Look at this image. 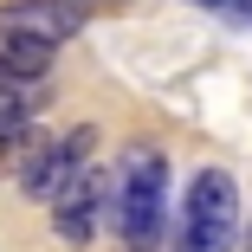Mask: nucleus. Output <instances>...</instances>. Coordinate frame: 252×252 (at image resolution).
Returning <instances> with one entry per match:
<instances>
[{"label":"nucleus","instance_id":"9d476101","mask_svg":"<svg viewBox=\"0 0 252 252\" xmlns=\"http://www.w3.org/2000/svg\"><path fill=\"white\" fill-rule=\"evenodd\" d=\"M246 252H252V233H246Z\"/></svg>","mask_w":252,"mask_h":252},{"label":"nucleus","instance_id":"20e7f679","mask_svg":"<svg viewBox=\"0 0 252 252\" xmlns=\"http://www.w3.org/2000/svg\"><path fill=\"white\" fill-rule=\"evenodd\" d=\"M45 207H52V239L78 252V246H91V239H97V226L110 220V175L84 162V168H78L52 200H45Z\"/></svg>","mask_w":252,"mask_h":252},{"label":"nucleus","instance_id":"1a4fd4ad","mask_svg":"<svg viewBox=\"0 0 252 252\" xmlns=\"http://www.w3.org/2000/svg\"><path fill=\"white\" fill-rule=\"evenodd\" d=\"M84 7H117V0H84Z\"/></svg>","mask_w":252,"mask_h":252},{"label":"nucleus","instance_id":"6e6552de","mask_svg":"<svg viewBox=\"0 0 252 252\" xmlns=\"http://www.w3.org/2000/svg\"><path fill=\"white\" fill-rule=\"evenodd\" d=\"M200 7H220V13H233V20H252V0H200Z\"/></svg>","mask_w":252,"mask_h":252},{"label":"nucleus","instance_id":"423d86ee","mask_svg":"<svg viewBox=\"0 0 252 252\" xmlns=\"http://www.w3.org/2000/svg\"><path fill=\"white\" fill-rule=\"evenodd\" d=\"M45 110V78H7L0 71V149H20Z\"/></svg>","mask_w":252,"mask_h":252},{"label":"nucleus","instance_id":"39448f33","mask_svg":"<svg viewBox=\"0 0 252 252\" xmlns=\"http://www.w3.org/2000/svg\"><path fill=\"white\" fill-rule=\"evenodd\" d=\"M0 26H20L45 45H65L84 32V0H0Z\"/></svg>","mask_w":252,"mask_h":252},{"label":"nucleus","instance_id":"f03ea898","mask_svg":"<svg viewBox=\"0 0 252 252\" xmlns=\"http://www.w3.org/2000/svg\"><path fill=\"white\" fill-rule=\"evenodd\" d=\"M168 252H239V188L226 168H200L188 181Z\"/></svg>","mask_w":252,"mask_h":252},{"label":"nucleus","instance_id":"0eeeda50","mask_svg":"<svg viewBox=\"0 0 252 252\" xmlns=\"http://www.w3.org/2000/svg\"><path fill=\"white\" fill-rule=\"evenodd\" d=\"M52 52L59 45H45V39L20 32V26H0V71L7 78H45L52 71Z\"/></svg>","mask_w":252,"mask_h":252},{"label":"nucleus","instance_id":"7ed1b4c3","mask_svg":"<svg viewBox=\"0 0 252 252\" xmlns=\"http://www.w3.org/2000/svg\"><path fill=\"white\" fill-rule=\"evenodd\" d=\"M91 149H97V129H91V123H71V129H59V136H39V129H32V136L13 149V156H20V162H13L20 194L45 207V200L91 162Z\"/></svg>","mask_w":252,"mask_h":252},{"label":"nucleus","instance_id":"f257e3e1","mask_svg":"<svg viewBox=\"0 0 252 252\" xmlns=\"http://www.w3.org/2000/svg\"><path fill=\"white\" fill-rule=\"evenodd\" d=\"M110 226L123 252L168 246V156L156 142H129L110 168Z\"/></svg>","mask_w":252,"mask_h":252}]
</instances>
